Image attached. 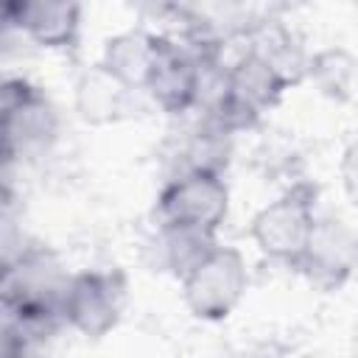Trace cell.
Returning a JSON list of instances; mask_svg holds the SVG:
<instances>
[{"label":"cell","instance_id":"6da1fadb","mask_svg":"<svg viewBox=\"0 0 358 358\" xmlns=\"http://www.w3.org/2000/svg\"><path fill=\"white\" fill-rule=\"evenodd\" d=\"M73 274L45 246H28L3 268L6 324L22 336H39L62 322V302Z\"/></svg>","mask_w":358,"mask_h":358},{"label":"cell","instance_id":"7a4b0ae2","mask_svg":"<svg viewBox=\"0 0 358 358\" xmlns=\"http://www.w3.org/2000/svg\"><path fill=\"white\" fill-rule=\"evenodd\" d=\"M291 81L260 53L252 48L235 59V64L224 73V84L210 106V123L224 131L235 134L241 129H252L263 112L274 109Z\"/></svg>","mask_w":358,"mask_h":358},{"label":"cell","instance_id":"3957f363","mask_svg":"<svg viewBox=\"0 0 358 358\" xmlns=\"http://www.w3.org/2000/svg\"><path fill=\"white\" fill-rule=\"evenodd\" d=\"M229 213V187L221 171L185 168L157 199V218L165 229L215 238Z\"/></svg>","mask_w":358,"mask_h":358},{"label":"cell","instance_id":"277c9868","mask_svg":"<svg viewBox=\"0 0 358 358\" xmlns=\"http://www.w3.org/2000/svg\"><path fill=\"white\" fill-rule=\"evenodd\" d=\"M179 282L182 299L196 319L221 322L241 305L249 288V271L238 249L215 243L190 266Z\"/></svg>","mask_w":358,"mask_h":358},{"label":"cell","instance_id":"5b68a950","mask_svg":"<svg viewBox=\"0 0 358 358\" xmlns=\"http://www.w3.org/2000/svg\"><path fill=\"white\" fill-rule=\"evenodd\" d=\"M316 185L296 182L255 213L249 235L266 257L296 266L316 227Z\"/></svg>","mask_w":358,"mask_h":358},{"label":"cell","instance_id":"8992f818","mask_svg":"<svg viewBox=\"0 0 358 358\" xmlns=\"http://www.w3.org/2000/svg\"><path fill=\"white\" fill-rule=\"evenodd\" d=\"M126 291L129 285L123 271H78L67 282L62 322L87 338H101L117 327L126 308Z\"/></svg>","mask_w":358,"mask_h":358},{"label":"cell","instance_id":"52a82bcc","mask_svg":"<svg viewBox=\"0 0 358 358\" xmlns=\"http://www.w3.org/2000/svg\"><path fill=\"white\" fill-rule=\"evenodd\" d=\"M0 117H3V157L11 162L14 157L42 151L53 143L59 120L50 101L39 92V87L25 78H6L0 90Z\"/></svg>","mask_w":358,"mask_h":358},{"label":"cell","instance_id":"ba28073f","mask_svg":"<svg viewBox=\"0 0 358 358\" xmlns=\"http://www.w3.org/2000/svg\"><path fill=\"white\" fill-rule=\"evenodd\" d=\"M313 288L338 291L358 271V232L341 218H316L302 257L294 266Z\"/></svg>","mask_w":358,"mask_h":358},{"label":"cell","instance_id":"9c48e42d","mask_svg":"<svg viewBox=\"0 0 358 358\" xmlns=\"http://www.w3.org/2000/svg\"><path fill=\"white\" fill-rule=\"evenodd\" d=\"M201 70H204V59L190 45H182L159 34L145 92L162 112L182 115L201 95Z\"/></svg>","mask_w":358,"mask_h":358},{"label":"cell","instance_id":"30bf717a","mask_svg":"<svg viewBox=\"0 0 358 358\" xmlns=\"http://www.w3.org/2000/svg\"><path fill=\"white\" fill-rule=\"evenodd\" d=\"M6 20L42 48L67 50L78 39L81 6L70 0H20L6 6Z\"/></svg>","mask_w":358,"mask_h":358},{"label":"cell","instance_id":"8fae6325","mask_svg":"<svg viewBox=\"0 0 358 358\" xmlns=\"http://www.w3.org/2000/svg\"><path fill=\"white\" fill-rule=\"evenodd\" d=\"M159 34L143 31V28H129L123 34H115L106 39L101 64L109 76H115L126 90H145L154 56H157Z\"/></svg>","mask_w":358,"mask_h":358},{"label":"cell","instance_id":"7c38bea8","mask_svg":"<svg viewBox=\"0 0 358 358\" xmlns=\"http://www.w3.org/2000/svg\"><path fill=\"white\" fill-rule=\"evenodd\" d=\"M129 92L131 90H126L115 76H109L98 62L95 67L84 70L76 81V112L84 123H92V126L112 123L126 109Z\"/></svg>","mask_w":358,"mask_h":358},{"label":"cell","instance_id":"4fadbf2b","mask_svg":"<svg viewBox=\"0 0 358 358\" xmlns=\"http://www.w3.org/2000/svg\"><path fill=\"white\" fill-rule=\"evenodd\" d=\"M355 73H358V62L344 48H324L308 59V76L327 98H338V101L347 98Z\"/></svg>","mask_w":358,"mask_h":358},{"label":"cell","instance_id":"5bb4252c","mask_svg":"<svg viewBox=\"0 0 358 358\" xmlns=\"http://www.w3.org/2000/svg\"><path fill=\"white\" fill-rule=\"evenodd\" d=\"M341 185H344V193L352 199V204H358V137L344 148V157H341Z\"/></svg>","mask_w":358,"mask_h":358}]
</instances>
